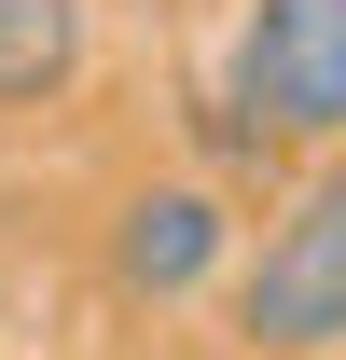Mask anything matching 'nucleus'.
I'll return each mask as SVG.
<instances>
[{
  "mask_svg": "<svg viewBox=\"0 0 346 360\" xmlns=\"http://www.w3.org/2000/svg\"><path fill=\"white\" fill-rule=\"evenodd\" d=\"M236 277V222H222L208 180H139L111 208V291L125 305H194Z\"/></svg>",
  "mask_w": 346,
  "mask_h": 360,
  "instance_id": "obj_3",
  "label": "nucleus"
},
{
  "mask_svg": "<svg viewBox=\"0 0 346 360\" xmlns=\"http://www.w3.org/2000/svg\"><path fill=\"white\" fill-rule=\"evenodd\" d=\"M84 42H97L84 0H0V111H56L84 84Z\"/></svg>",
  "mask_w": 346,
  "mask_h": 360,
  "instance_id": "obj_4",
  "label": "nucleus"
},
{
  "mask_svg": "<svg viewBox=\"0 0 346 360\" xmlns=\"http://www.w3.org/2000/svg\"><path fill=\"white\" fill-rule=\"evenodd\" d=\"M236 139L346 153V0H250V28H236Z\"/></svg>",
  "mask_w": 346,
  "mask_h": 360,
  "instance_id": "obj_2",
  "label": "nucleus"
},
{
  "mask_svg": "<svg viewBox=\"0 0 346 360\" xmlns=\"http://www.w3.org/2000/svg\"><path fill=\"white\" fill-rule=\"evenodd\" d=\"M222 333L250 360H333L346 347V153L263 222V250L222 277Z\"/></svg>",
  "mask_w": 346,
  "mask_h": 360,
  "instance_id": "obj_1",
  "label": "nucleus"
}]
</instances>
